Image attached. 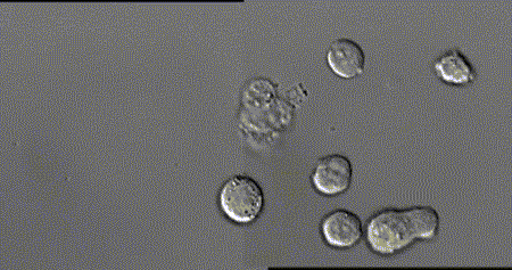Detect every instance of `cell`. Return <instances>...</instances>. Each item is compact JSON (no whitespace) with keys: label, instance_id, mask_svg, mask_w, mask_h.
<instances>
[{"label":"cell","instance_id":"obj_6","mask_svg":"<svg viewBox=\"0 0 512 270\" xmlns=\"http://www.w3.org/2000/svg\"><path fill=\"white\" fill-rule=\"evenodd\" d=\"M434 71L444 84L453 86H467L477 78L473 64L459 49H451L436 59Z\"/></svg>","mask_w":512,"mask_h":270},{"label":"cell","instance_id":"obj_4","mask_svg":"<svg viewBox=\"0 0 512 270\" xmlns=\"http://www.w3.org/2000/svg\"><path fill=\"white\" fill-rule=\"evenodd\" d=\"M321 233L330 247L351 249L363 239L361 218L354 212L337 209L330 212L321 223Z\"/></svg>","mask_w":512,"mask_h":270},{"label":"cell","instance_id":"obj_5","mask_svg":"<svg viewBox=\"0 0 512 270\" xmlns=\"http://www.w3.org/2000/svg\"><path fill=\"white\" fill-rule=\"evenodd\" d=\"M327 63L336 76L351 80L362 76L365 72L366 54L358 43L342 38L330 45Z\"/></svg>","mask_w":512,"mask_h":270},{"label":"cell","instance_id":"obj_3","mask_svg":"<svg viewBox=\"0 0 512 270\" xmlns=\"http://www.w3.org/2000/svg\"><path fill=\"white\" fill-rule=\"evenodd\" d=\"M352 178L353 168L350 159L342 154H332L318 161L311 182L318 193L337 196L349 190Z\"/></svg>","mask_w":512,"mask_h":270},{"label":"cell","instance_id":"obj_2","mask_svg":"<svg viewBox=\"0 0 512 270\" xmlns=\"http://www.w3.org/2000/svg\"><path fill=\"white\" fill-rule=\"evenodd\" d=\"M219 206L237 224H251L260 217L264 193L256 180L238 175L227 180L219 193Z\"/></svg>","mask_w":512,"mask_h":270},{"label":"cell","instance_id":"obj_1","mask_svg":"<svg viewBox=\"0 0 512 270\" xmlns=\"http://www.w3.org/2000/svg\"><path fill=\"white\" fill-rule=\"evenodd\" d=\"M440 231V216L432 207L384 209L370 218L367 242L379 256H394L416 241L434 240Z\"/></svg>","mask_w":512,"mask_h":270}]
</instances>
